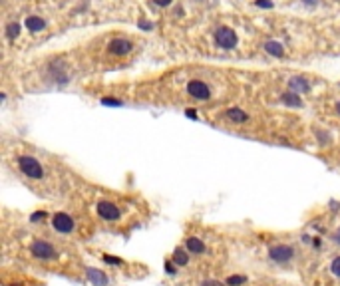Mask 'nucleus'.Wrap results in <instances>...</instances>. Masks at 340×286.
Segmentation results:
<instances>
[{
    "instance_id": "nucleus-10",
    "label": "nucleus",
    "mask_w": 340,
    "mask_h": 286,
    "mask_svg": "<svg viewBox=\"0 0 340 286\" xmlns=\"http://www.w3.org/2000/svg\"><path fill=\"white\" fill-rule=\"evenodd\" d=\"M215 42H217V46L223 50H233L237 46V34L231 28H219V30L215 32Z\"/></svg>"
},
{
    "instance_id": "nucleus-6",
    "label": "nucleus",
    "mask_w": 340,
    "mask_h": 286,
    "mask_svg": "<svg viewBox=\"0 0 340 286\" xmlns=\"http://www.w3.org/2000/svg\"><path fill=\"white\" fill-rule=\"evenodd\" d=\"M0 282H2V286H46V282L38 278L30 268L14 263H2Z\"/></svg>"
},
{
    "instance_id": "nucleus-20",
    "label": "nucleus",
    "mask_w": 340,
    "mask_h": 286,
    "mask_svg": "<svg viewBox=\"0 0 340 286\" xmlns=\"http://www.w3.org/2000/svg\"><path fill=\"white\" fill-rule=\"evenodd\" d=\"M156 4H159V6H169L171 4V0H153Z\"/></svg>"
},
{
    "instance_id": "nucleus-15",
    "label": "nucleus",
    "mask_w": 340,
    "mask_h": 286,
    "mask_svg": "<svg viewBox=\"0 0 340 286\" xmlns=\"http://www.w3.org/2000/svg\"><path fill=\"white\" fill-rule=\"evenodd\" d=\"M283 102H285L287 105H291V107H300V105H302V100H300L298 94H295V92L285 94V96H283Z\"/></svg>"
},
{
    "instance_id": "nucleus-12",
    "label": "nucleus",
    "mask_w": 340,
    "mask_h": 286,
    "mask_svg": "<svg viewBox=\"0 0 340 286\" xmlns=\"http://www.w3.org/2000/svg\"><path fill=\"white\" fill-rule=\"evenodd\" d=\"M227 113V118L233 122V123H245L247 120H249V116L243 111V109H239V107H231V109H227L225 111Z\"/></svg>"
},
{
    "instance_id": "nucleus-5",
    "label": "nucleus",
    "mask_w": 340,
    "mask_h": 286,
    "mask_svg": "<svg viewBox=\"0 0 340 286\" xmlns=\"http://www.w3.org/2000/svg\"><path fill=\"white\" fill-rule=\"evenodd\" d=\"M306 272L311 286H340V250L330 252L322 261H315Z\"/></svg>"
},
{
    "instance_id": "nucleus-19",
    "label": "nucleus",
    "mask_w": 340,
    "mask_h": 286,
    "mask_svg": "<svg viewBox=\"0 0 340 286\" xmlns=\"http://www.w3.org/2000/svg\"><path fill=\"white\" fill-rule=\"evenodd\" d=\"M257 6H261V8H271L272 2H271V0H257Z\"/></svg>"
},
{
    "instance_id": "nucleus-2",
    "label": "nucleus",
    "mask_w": 340,
    "mask_h": 286,
    "mask_svg": "<svg viewBox=\"0 0 340 286\" xmlns=\"http://www.w3.org/2000/svg\"><path fill=\"white\" fill-rule=\"evenodd\" d=\"M80 205L88 211L100 233L128 239L151 219V207L136 193H117L110 189H80L76 193Z\"/></svg>"
},
{
    "instance_id": "nucleus-8",
    "label": "nucleus",
    "mask_w": 340,
    "mask_h": 286,
    "mask_svg": "<svg viewBox=\"0 0 340 286\" xmlns=\"http://www.w3.org/2000/svg\"><path fill=\"white\" fill-rule=\"evenodd\" d=\"M187 94H189L193 100H197V102H207V100H211V88H209L205 82H201V80H191V82L187 83Z\"/></svg>"
},
{
    "instance_id": "nucleus-4",
    "label": "nucleus",
    "mask_w": 340,
    "mask_h": 286,
    "mask_svg": "<svg viewBox=\"0 0 340 286\" xmlns=\"http://www.w3.org/2000/svg\"><path fill=\"white\" fill-rule=\"evenodd\" d=\"M255 256L272 270H308L315 256L308 248L306 239H295L283 233H259L253 239Z\"/></svg>"
},
{
    "instance_id": "nucleus-9",
    "label": "nucleus",
    "mask_w": 340,
    "mask_h": 286,
    "mask_svg": "<svg viewBox=\"0 0 340 286\" xmlns=\"http://www.w3.org/2000/svg\"><path fill=\"white\" fill-rule=\"evenodd\" d=\"M326 243L334 248V250H340V213L334 215V219L330 223H326Z\"/></svg>"
},
{
    "instance_id": "nucleus-16",
    "label": "nucleus",
    "mask_w": 340,
    "mask_h": 286,
    "mask_svg": "<svg viewBox=\"0 0 340 286\" xmlns=\"http://www.w3.org/2000/svg\"><path fill=\"white\" fill-rule=\"evenodd\" d=\"M265 48H267V52H269V54L276 56V58H281V56L285 54V52H283V46H281L279 42H269Z\"/></svg>"
},
{
    "instance_id": "nucleus-21",
    "label": "nucleus",
    "mask_w": 340,
    "mask_h": 286,
    "mask_svg": "<svg viewBox=\"0 0 340 286\" xmlns=\"http://www.w3.org/2000/svg\"><path fill=\"white\" fill-rule=\"evenodd\" d=\"M139 28H145V30H151L153 24H151V22H139Z\"/></svg>"
},
{
    "instance_id": "nucleus-18",
    "label": "nucleus",
    "mask_w": 340,
    "mask_h": 286,
    "mask_svg": "<svg viewBox=\"0 0 340 286\" xmlns=\"http://www.w3.org/2000/svg\"><path fill=\"white\" fill-rule=\"evenodd\" d=\"M18 32H20V26H18V24H8V28H6V34H8V38H16V36H18Z\"/></svg>"
},
{
    "instance_id": "nucleus-13",
    "label": "nucleus",
    "mask_w": 340,
    "mask_h": 286,
    "mask_svg": "<svg viewBox=\"0 0 340 286\" xmlns=\"http://www.w3.org/2000/svg\"><path fill=\"white\" fill-rule=\"evenodd\" d=\"M289 85H291V90H293L295 94H304V92L311 90V85H308V82H306V80H302V78H293V80L289 82Z\"/></svg>"
},
{
    "instance_id": "nucleus-3",
    "label": "nucleus",
    "mask_w": 340,
    "mask_h": 286,
    "mask_svg": "<svg viewBox=\"0 0 340 286\" xmlns=\"http://www.w3.org/2000/svg\"><path fill=\"white\" fill-rule=\"evenodd\" d=\"M26 223L36 231L54 235L62 241H68L80 246L91 243L100 233L96 223L91 221V217L80 205L76 197L70 203L36 209L34 213L26 217Z\"/></svg>"
},
{
    "instance_id": "nucleus-1",
    "label": "nucleus",
    "mask_w": 340,
    "mask_h": 286,
    "mask_svg": "<svg viewBox=\"0 0 340 286\" xmlns=\"http://www.w3.org/2000/svg\"><path fill=\"white\" fill-rule=\"evenodd\" d=\"M2 254L4 263H14L38 272H52L86 284V259L80 245L32 228L20 213L14 221L2 215Z\"/></svg>"
},
{
    "instance_id": "nucleus-17",
    "label": "nucleus",
    "mask_w": 340,
    "mask_h": 286,
    "mask_svg": "<svg viewBox=\"0 0 340 286\" xmlns=\"http://www.w3.org/2000/svg\"><path fill=\"white\" fill-rule=\"evenodd\" d=\"M247 286H285V284H279V282H272V280H259V282H255V280H251Z\"/></svg>"
},
{
    "instance_id": "nucleus-22",
    "label": "nucleus",
    "mask_w": 340,
    "mask_h": 286,
    "mask_svg": "<svg viewBox=\"0 0 340 286\" xmlns=\"http://www.w3.org/2000/svg\"><path fill=\"white\" fill-rule=\"evenodd\" d=\"M304 2H308V4H317L318 0H304Z\"/></svg>"
},
{
    "instance_id": "nucleus-11",
    "label": "nucleus",
    "mask_w": 340,
    "mask_h": 286,
    "mask_svg": "<svg viewBox=\"0 0 340 286\" xmlns=\"http://www.w3.org/2000/svg\"><path fill=\"white\" fill-rule=\"evenodd\" d=\"M132 48H134V44L130 40H126V38H115V40H112L108 44V50L113 56H128L132 52Z\"/></svg>"
},
{
    "instance_id": "nucleus-14",
    "label": "nucleus",
    "mask_w": 340,
    "mask_h": 286,
    "mask_svg": "<svg viewBox=\"0 0 340 286\" xmlns=\"http://www.w3.org/2000/svg\"><path fill=\"white\" fill-rule=\"evenodd\" d=\"M26 26H28L30 32H40V30H44V28H46V22L42 18H38V16H30L26 20Z\"/></svg>"
},
{
    "instance_id": "nucleus-23",
    "label": "nucleus",
    "mask_w": 340,
    "mask_h": 286,
    "mask_svg": "<svg viewBox=\"0 0 340 286\" xmlns=\"http://www.w3.org/2000/svg\"><path fill=\"white\" fill-rule=\"evenodd\" d=\"M336 113H338V116H340V102L336 103Z\"/></svg>"
},
{
    "instance_id": "nucleus-7",
    "label": "nucleus",
    "mask_w": 340,
    "mask_h": 286,
    "mask_svg": "<svg viewBox=\"0 0 340 286\" xmlns=\"http://www.w3.org/2000/svg\"><path fill=\"white\" fill-rule=\"evenodd\" d=\"M86 284H90V286H115L117 274L112 272L108 266L86 265Z\"/></svg>"
}]
</instances>
